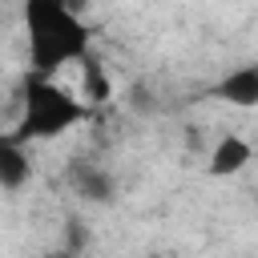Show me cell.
Listing matches in <instances>:
<instances>
[{
    "label": "cell",
    "instance_id": "1",
    "mask_svg": "<svg viewBox=\"0 0 258 258\" xmlns=\"http://www.w3.org/2000/svg\"><path fill=\"white\" fill-rule=\"evenodd\" d=\"M24 32H28V60L36 77H52L56 69L85 60L93 32L64 0H24Z\"/></svg>",
    "mask_w": 258,
    "mask_h": 258
},
{
    "label": "cell",
    "instance_id": "2",
    "mask_svg": "<svg viewBox=\"0 0 258 258\" xmlns=\"http://www.w3.org/2000/svg\"><path fill=\"white\" fill-rule=\"evenodd\" d=\"M85 113L89 109H85V101L77 93H69L52 77L28 73L20 81V117H16V129L8 137L20 141V145L48 141V137H60L64 129H73L77 121H85Z\"/></svg>",
    "mask_w": 258,
    "mask_h": 258
},
{
    "label": "cell",
    "instance_id": "3",
    "mask_svg": "<svg viewBox=\"0 0 258 258\" xmlns=\"http://www.w3.org/2000/svg\"><path fill=\"white\" fill-rule=\"evenodd\" d=\"M64 185H69L81 202H93V206H109V202L117 198L113 173L101 169L97 161H85V157H77V161L64 165Z\"/></svg>",
    "mask_w": 258,
    "mask_h": 258
},
{
    "label": "cell",
    "instance_id": "4",
    "mask_svg": "<svg viewBox=\"0 0 258 258\" xmlns=\"http://www.w3.org/2000/svg\"><path fill=\"white\" fill-rule=\"evenodd\" d=\"M250 157H254V149H250V141L246 137H238V133H226L214 149H210V177H234V173H242L246 165H250Z\"/></svg>",
    "mask_w": 258,
    "mask_h": 258
},
{
    "label": "cell",
    "instance_id": "5",
    "mask_svg": "<svg viewBox=\"0 0 258 258\" xmlns=\"http://www.w3.org/2000/svg\"><path fill=\"white\" fill-rule=\"evenodd\" d=\"M214 97H222V101H230V105H238V109L258 105V69H254V64H242V69L226 73V77L214 85Z\"/></svg>",
    "mask_w": 258,
    "mask_h": 258
},
{
    "label": "cell",
    "instance_id": "6",
    "mask_svg": "<svg viewBox=\"0 0 258 258\" xmlns=\"http://www.w3.org/2000/svg\"><path fill=\"white\" fill-rule=\"evenodd\" d=\"M32 177V161L24 153L20 141H12L8 133H0V189H20Z\"/></svg>",
    "mask_w": 258,
    "mask_h": 258
},
{
    "label": "cell",
    "instance_id": "7",
    "mask_svg": "<svg viewBox=\"0 0 258 258\" xmlns=\"http://www.w3.org/2000/svg\"><path fill=\"white\" fill-rule=\"evenodd\" d=\"M85 77H81V101H89V105H105L109 97H113V85H109V77H105V64L89 52L85 60Z\"/></svg>",
    "mask_w": 258,
    "mask_h": 258
},
{
    "label": "cell",
    "instance_id": "8",
    "mask_svg": "<svg viewBox=\"0 0 258 258\" xmlns=\"http://www.w3.org/2000/svg\"><path fill=\"white\" fill-rule=\"evenodd\" d=\"M85 246H89V230H85L81 218H73V222L64 226V250H69V254H81Z\"/></svg>",
    "mask_w": 258,
    "mask_h": 258
},
{
    "label": "cell",
    "instance_id": "9",
    "mask_svg": "<svg viewBox=\"0 0 258 258\" xmlns=\"http://www.w3.org/2000/svg\"><path fill=\"white\" fill-rule=\"evenodd\" d=\"M44 258H81V254H69V250H64V246H60V250H48V254H44Z\"/></svg>",
    "mask_w": 258,
    "mask_h": 258
}]
</instances>
